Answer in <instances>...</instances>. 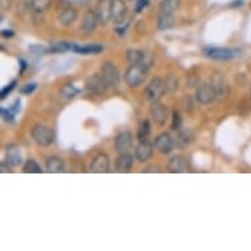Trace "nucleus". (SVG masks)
<instances>
[{"instance_id": "obj_1", "label": "nucleus", "mask_w": 251, "mask_h": 251, "mask_svg": "<svg viewBox=\"0 0 251 251\" xmlns=\"http://www.w3.org/2000/svg\"><path fill=\"white\" fill-rule=\"evenodd\" d=\"M148 78V69L142 65H132L128 67V70L125 71L124 79L125 83L132 88L140 87L142 83Z\"/></svg>"}, {"instance_id": "obj_2", "label": "nucleus", "mask_w": 251, "mask_h": 251, "mask_svg": "<svg viewBox=\"0 0 251 251\" xmlns=\"http://www.w3.org/2000/svg\"><path fill=\"white\" fill-rule=\"evenodd\" d=\"M32 138H33L34 142L37 145H40V146L48 148L50 145H53V142L55 141V133H54L53 129H50L49 126L37 124V125H34L33 129H32Z\"/></svg>"}, {"instance_id": "obj_3", "label": "nucleus", "mask_w": 251, "mask_h": 251, "mask_svg": "<svg viewBox=\"0 0 251 251\" xmlns=\"http://www.w3.org/2000/svg\"><path fill=\"white\" fill-rule=\"evenodd\" d=\"M166 90H167L166 83L163 82L162 79L156 78L152 79L151 82L149 83V86L146 87L145 94H146V98H148L149 101L155 103V101H159V100L162 99V96L165 95Z\"/></svg>"}, {"instance_id": "obj_4", "label": "nucleus", "mask_w": 251, "mask_h": 251, "mask_svg": "<svg viewBox=\"0 0 251 251\" xmlns=\"http://www.w3.org/2000/svg\"><path fill=\"white\" fill-rule=\"evenodd\" d=\"M241 50L229 49V48H208L205 49L206 57L216 59V61H229L233 58L238 57Z\"/></svg>"}, {"instance_id": "obj_5", "label": "nucleus", "mask_w": 251, "mask_h": 251, "mask_svg": "<svg viewBox=\"0 0 251 251\" xmlns=\"http://www.w3.org/2000/svg\"><path fill=\"white\" fill-rule=\"evenodd\" d=\"M86 88L91 95H101L108 88V83L101 75H92L87 79Z\"/></svg>"}, {"instance_id": "obj_6", "label": "nucleus", "mask_w": 251, "mask_h": 251, "mask_svg": "<svg viewBox=\"0 0 251 251\" xmlns=\"http://www.w3.org/2000/svg\"><path fill=\"white\" fill-rule=\"evenodd\" d=\"M101 76L108 83V86H119L120 71L112 62H105V63H103V66H101Z\"/></svg>"}, {"instance_id": "obj_7", "label": "nucleus", "mask_w": 251, "mask_h": 251, "mask_svg": "<svg viewBox=\"0 0 251 251\" xmlns=\"http://www.w3.org/2000/svg\"><path fill=\"white\" fill-rule=\"evenodd\" d=\"M216 91L210 83H201L196 90V99L199 103L209 104L216 99Z\"/></svg>"}, {"instance_id": "obj_8", "label": "nucleus", "mask_w": 251, "mask_h": 251, "mask_svg": "<svg viewBox=\"0 0 251 251\" xmlns=\"http://www.w3.org/2000/svg\"><path fill=\"white\" fill-rule=\"evenodd\" d=\"M152 120L155 121L158 125H165L169 120V108L166 107L165 104H161L159 101L152 103V107L150 109Z\"/></svg>"}, {"instance_id": "obj_9", "label": "nucleus", "mask_w": 251, "mask_h": 251, "mask_svg": "<svg viewBox=\"0 0 251 251\" xmlns=\"http://www.w3.org/2000/svg\"><path fill=\"white\" fill-rule=\"evenodd\" d=\"M154 145H155L156 150L162 152V154H170L173 151L175 142H174L173 137L170 136L169 133H162V134L156 137L155 141H154Z\"/></svg>"}, {"instance_id": "obj_10", "label": "nucleus", "mask_w": 251, "mask_h": 251, "mask_svg": "<svg viewBox=\"0 0 251 251\" xmlns=\"http://www.w3.org/2000/svg\"><path fill=\"white\" fill-rule=\"evenodd\" d=\"M98 23H99V17H98V13L92 12V11H88V12L84 15L82 21V25H80V32L83 34H91L98 26Z\"/></svg>"}, {"instance_id": "obj_11", "label": "nucleus", "mask_w": 251, "mask_h": 251, "mask_svg": "<svg viewBox=\"0 0 251 251\" xmlns=\"http://www.w3.org/2000/svg\"><path fill=\"white\" fill-rule=\"evenodd\" d=\"M133 145V134L128 130L117 134L115 140V149L119 152H126Z\"/></svg>"}, {"instance_id": "obj_12", "label": "nucleus", "mask_w": 251, "mask_h": 251, "mask_svg": "<svg viewBox=\"0 0 251 251\" xmlns=\"http://www.w3.org/2000/svg\"><path fill=\"white\" fill-rule=\"evenodd\" d=\"M109 170V159L105 154H98L91 163V171L96 174L108 173Z\"/></svg>"}, {"instance_id": "obj_13", "label": "nucleus", "mask_w": 251, "mask_h": 251, "mask_svg": "<svg viewBox=\"0 0 251 251\" xmlns=\"http://www.w3.org/2000/svg\"><path fill=\"white\" fill-rule=\"evenodd\" d=\"M7 163H8L11 167H16V166H20L23 163V154H21V150L19 146L16 145H9L7 146Z\"/></svg>"}, {"instance_id": "obj_14", "label": "nucleus", "mask_w": 251, "mask_h": 251, "mask_svg": "<svg viewBox=\"0 0 251 251\" xmlns=\"http://www.w3.org/2000/svg\"><path fill=\"white\" fill-rule=\"evenodd\" d=\"M111 15L112 20L116 23H121L124 20L126 15V4L124 3V0H112Z\"/></svg>"}, {"instance_id": "obj_15", "label": "nucleus", "mask_w": 251, "mask_h": 251, "mask_svg": "<svg viewBox=\"0 0 251 251\" xmlns=\"http://www.w3.org/2000/svg\"><path fill=\"white\" fill-rule=\"evenodd\" d=\"M133 166V156L128 152H121V155L116 159V171L117 173H129Z\"/></svg>"}, {"instance_id": "obj_16", "label": "nucleus", "mask_w": 251, "mask_h": 251, "mask_svg": "<svg viewBox=\"0 0 251 251\" xmlns=\"http://www.w3.org/2000/svg\"><path fill=\"white\" fill-rule=\"evenodd\" d=\"M187 169H188V165H187V159H185V156L175 155L170 159L169 162L170 173H174V174L185 173Z\"/></svg>"}, {"instance_id": "obj_17", "label": "nucleus", "mask_w": 251, "mask_h": 251, "mask_svg": "<svg viewBox=\"0 0 251 251\" xmlns=\"http://www.w3.org/2000/svg\"><path fill=\"white\" fill-rule=\"evenodd\" d=\"M136 159L138 162H148L152 155V146L151 144L146 142H140V145L136 148Z\"/></svg>"}, {"instance_id": "obj_18", "label": "nucleus", "mask_w": 251, "mask_h": 251, "mask_svg": "<svg viewBox=\"0 0 251 251\" xmlns=\"http://www.w3.org/2000/svg\"><path fill=\"white\" fill-rule=\"evenodd\" d=\"M111 5L112 0H100L99 7H98V17H99L100 23L107 24L108 21L112 19L111 15Z\"/></svg>"}, {"instance_id": "obj_19", "label": "nucleus", "mask_w": 251, "mask_h": 251, "mask_svg": "<svg viewBox=\"0 0 251 251\" xmlns=\"http://www.w3.org/2000/svg\"><path fill=\"white\" fill-rule=\"evenodd\" d=\"M46 171L51 174L63 173V171H65V163H63V159L55 155L48 158V161H46Z\"/></svg>"}, {"instance_id": "obj_20", "label": "nucleus", "mask_w": 251, "mask_h": 251, "mask_svg": "<svg viewBox=\"0 0 251 251\" xmlns=\"http://www.w3.org/2000/svg\"><path fill=\"white\" fill-rule=\"evenodd\" d=\"M126 59L130 65H142L145 66L146 63V54L142 50L129 49L126 51Z\"/></svg>"}, {"instance_id": "obj_21", "label": "nucleus", "mask_w": 251, "mask_h": 251, "mask_svg": "<svg viewBox=\"0 0 251 251\" xmlns=\"http://www.w3.org/2000/svg\"><path fill=\"white\" fill-rule=\"evenodd\" d=\"M58 19H59L62 25L67 26V25L74 24L75 21H76V19H78V12H76V9L75 8L67 7V8H65L61 13H59V17H58Z\"/></svg>"}, {"instance_id": "obj_22", "label": "nucleus", "mask_w": 251, "mask_h": 251, "mask_svg": "<svg viewBox=\"0 0 251 251\" xmlns=\"http://www.w3.org/2000/svg\"><path fill=\"white\" fill-rule=\"evenodd\" d=\"M210 84L213 86L214 91H216V95L217 96H225L227 94V86L221 74H214L212 76Z\"/></svg>"}, {"instance_id": "obj_23", "label": "nucleus", "mask_w": 251, "mask_h": 251, "mask_svg": "<svg viewBox=\"0 0 251 251\" xmlns=\"http://www.w3.org/2000/svg\"><path fill=\"white\" fill-rule=\"evenodd\" d=\"M180 5V0H162L161 5H159V11L162 15H171L179 8Z\"/></svg>"}, {"instance_id": "obj_24", "label": "nucleus", "mask_w": 251, "mask_h": 251, "mask_svg": "<svg viewBox=\"0 0 251 251\" xmlns=\"http://www.w3.org/2000/svg\"><path fill=\"white\" fill-rule=\"evenodd\" d=\"M73 50L75 53L79 54H99L103 51V46L101 45H86V46H73Z\"/></svg>"}, {"instance_id": "obj_25", "label": "nucleus", "mask_w": 251, "mask_h": 251, "mask_svg": "<svg viewBox=\"0 0 251 251\" xmlns=\"http://www.w3.org/2000/svg\"><path fill=\"white\" fill-rule=\"evenodd\" d=\"M150 136V123L148 120H144L141 123L140 128H138V133H137V138L140 142H146Z\"/></svg>"}, {"instance_id": "obj_26", "label": "nucleus", "mask_w": 251, "mask_h": 251, "mask_svg": "<svg viewBox=\"0 0 251 251\" xmlns=\"http://www.w3.org/2000/svg\"><path fill=\"white\" fill-rule=\"evenodd\" d=\"M50 4H51V0H32L29 3V7L36 12H44L49 8Z\"/></svg>"}, {"instance_id": "obj_27", "label": "nucleus", "mask_w": 251, "mask_h": 251, "mask_svg": "<svg viewBox=\"0 0 251 251\" xmlns=\"http://www.w3.org/2000/svg\"><path fill=\"white\" fill-rule=\"evenodd\" d=\"M73 46H74V44H70V42L66 41H61L57 42V44H54L49 50L51 53H65L67 50H73Z\"/></svg>"}, {"instance_id": "obj_28", "label": "nucleus", "mask_w": 251, "mask_h": 251, "mask_svg": "<svg viewBox=\"0 0 251 251\" xmlns=\"http://www.w3.org/2000/svg\"><path fill=\"white\" fill-rule=\"evenodd\" d=\"M24 173L26 174H41V166L38 165L37 162L34 161V159H28V161L25 162L24 165Z\"/></svg>"}, {"instance_id": "obj_29", "label": "nucleus", "mask_w": 251, "mask_h": 251, "mask_svg": "<svg viewBox=\"0 0 251 251\" xmlns=\"http://www.w3.org/2000/svg\"><path fill=\"white\" fill-rule=\"evenodd\" d=\"M174 19L171 15H162L158 19V28L159 29H169L173 26Z\"/></svg>"}, {"instance_id": "obj_30", "label": "nucleus", "mask_w": 251, "mask_h": 251, "mask_svg": "<svg viewBox=\"0 0 251 251\" xmlns=\"http://www.w3.org/2000/svg\"><path fill=\"white\" fill-rule=\"evenodd\" d=\"M191 141H192V136L190 134V132H181L179 133L176 138V145L179 148H185L187 145H190Z\"/></svg>"}, {"instance_id": "obj_31", "label": "nucleus", "mask_w": 251, "mask_h": 251, "mask_svg": "<svg viewBox=\"0 0 251 251\" xmlns=\"http://www.w3.org/2000/svg\"><path fill=\"white\" fill-rule=\"evenodd\" d=\"M78 92H79L78 88H75V87L71 86V84H67V86L63 87V90H62V95L65 96L66 99H71V98H74Z\"/></svg>"}, {"instance_id": "obj_32", "label": "nucleus", "mask_w": 251, "mask_h": 251, "mask_svg": "<svg viewBox=\"0 0 251 251\" xmlns=\"http://www.w3.org/2000/svg\"><path fill=\"white\" fill-rule=\"evenodd\" d=\"M180 126H181L180 115H179L176 111L173 112V124H171V128H173L174 130H179Z\"/></svg>"}, {"instance_id": "obj_33", "label": "nucleus", "mask_w": 251, "mask_h": 251, "mask_svg": "<svg viewBox=\"0 0 251 251\" xmlns=\"http://www.w3.org/2000/svg\"><path fill=\"white\" fill-rule=\"evenodd\" d=\"M15 86H16V80H13V82L9 83L8 86H7V87H5V88H3V90H1V94H0V98H1V99H5V98H7V96H8L9 94L12 92V90H13V88H15Z\"/></svg>"}, {"instance_id": "obj_34", "label": "nucleus", "mask_w": 251, "mask_h": 251, "mask_svg": "<svg viewBox=\"0 0 251 251\" xmlns=\"http://www.w3.org/2000/svg\"><path fill=\"white\" fill-rule=\"evenodd\" d=\"M1 116H3V117H4V120L5 121H8V123H12L13 120H15V113H12V112H11V109H4V108H1Z\"/></svg>"}, {"instance_id": "obj_35", "label": "nucleus", "mask_w": 251, "mask_h": 251, "mask_svg": "<svg viewBox=\"0 0 251 251\" xmlns=\"http://www.w3.org/2000/svg\"><path fill=\"white\" fill-rule=\"evenodd\" d=\"M36 88H37V84H36V83H30V84H26V86H24L21 88V94H26V95H29V94H32Z\"/></svg>"}, {"instance_id": "obj_36", "label": "nucleus", "mask_w": 251, "mask_h": 251, "mask_svg": "<svg viewBox=\"0 0 251 251\" xmlns=\"http://www.w3.org/2000/svg\"><path fill=\"white\" fill-rule=\"evenodd\" d=\"M148 4H149V0H137L136 12L141 13V11H142L145 7H148Z\"/></svg>"}, {"instance_id": "obj_37", "label": "nucleus", "mask_w": 251, "mask_h": 251, "mask_svg": "<svg viewBox=\"0 0 251 251\" xmlns=\"http://www.w3.org/2000/svg\"><path fill=\"white\" fill-rule=\"evenodd\" d=\"M20 105H21V101L19 99H17L16 101H15V103H13L12 105L9 107V109H11V112H12V113L17 115V113H19V112H20V109H21Z\"/></svg>"}, {"instance_id": "obj_38", "label": "nucleus", "mask_w": 251, "mask_h": 251, "mask_svg": "<svg viewBox=\"0 0 251 251\" xmlns=\"http://www.w3.org/2000/svg\"><path fill=\"white\" fill-rule=\"evenodd\" d=\"M144 173H159V169L156 166H150V167L144 170Z\"/></svg>"}, {"instance_id": "obj_39", "label": "nucleus", "mask_w": 251, "mask_h": 251, "mask_svg": "<svg viewBox=\"0 0 251 251\" xmlns=\"http://www.w3.org/2000/svg\"><path fill=\"white\" fill-rule=\"evenodd\" d=\"M1 36H3V37H12L13 30H9V29H4V30L1 32Z\"/></svg>"}, {"instance_id": "obj_40", "label": "nucleus", "mask_w": 251, "mask_h": 251, "mask_svg": "<svg viewBox=\"0 0 251 251\" xmlns=\"http://www.w3.org/2000/svg\"><path fill=\"white\" fill-rule=\"evenodd\" d=\"M20 63H21V73H23L25 67H26V65H25V62L23 61V59H21V61H20Z\"/></svg>"}, {"instance_id": "obj_41", "label": "nucleus", "mask_w": 251, "mask_h": 251, "mask_svg": "<svg viewBox=\"0 0 251 251\" xmlns=\"http://www.w3.org/2000/svg\"><path fill=\"white\" fill-rule=\"evenodd\" d=\"M30 1H32V0H25V3H26V4H29Z\"/></svg>"}, {"instance_id": "obj_42", "label": "nucleus", "mask_w": 251, "mask_h": 251, "mask_svg": "<svg viewBox=\"0 0 251 251\" xmlns=\"http://www.w3.org/2000/svg\"><path fill=\"white\" fill-rule=\"evenodd\" d=\"M250 96H251V86H250Z\"/></svg>"}]
</instances>
